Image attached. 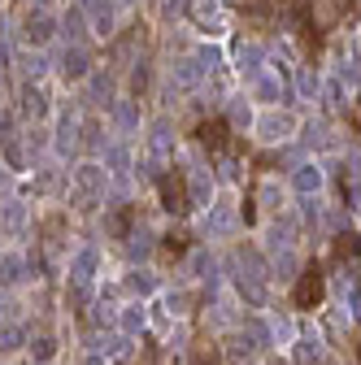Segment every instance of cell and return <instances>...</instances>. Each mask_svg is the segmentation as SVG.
<instances>
[{"instance_id": "5bb4252c", "label": "cell", "mask_w": 361, "mask_h": 365, "mask_svg": "<svg viewBox=\"0 0 361 365\" xmlns=\"http://www.w3.org/2000/svg\"><path fill=\"white\" fill-rule=\"evenodd\" d=\"M192 365H222V352L213 344H196L192 348Z\"/></svg>"}, {"instance_id": "3957f363", "label": "cell", "mask_w": 361, "mask_h": 365, "mask_svg": "<svg viewBox=\"0 0 361 365\" xmlns=\"http://www.w3.org/2000/svg\"><path fill=\"white\" fill-rule=\"evenodd\" d=\"M157 192H161V209L166 213H188L192 209V200H188V174L183 170H166V174H157Z\"/></svg>"}, {"instance_id": "8992f818", "label": "cell", "mask_w": 361, "mask_h": 365, "mask_svg": "<svg viewBox=\"0 0 361 365\" xmlns=\"http://www.w3.org/2000/svg\"><path fill=\"white\" fill-rule=\"evenodd\" d=\"M253 130H261V140H270V144H283V140H292L296 118H292V113H279V109H270V113H261V118L253 122Z\"/></svg>"}, {"instance_id": "e0dca14e", "label": "cell", "mask_w": 361, "mask_h": 365, "mask_svg": "<svg viewBox=\"0 0 361 365\" xmlns=\"http://www.w3.org/2000/svg\"><path fill=\"white\" fill-rule=\"evenodd\" d=\"M140 327H144V313L131 309V313H126V331H140Z\"/></svg>"}, {"instance_id": "ba28073f", "label": "cell", "mask_w": 361, "mask_h": 365, "mask_svg": "<svg viewBox=\"0 0 361 365\" xmlns=\"http://www.w3.org/2000/svg\"><path fill=\"white\" fill-rule=\"evenodd\" d=\"M318 187H322V165L318 161H300L292 170V192H300L305 200H313V196H318Z\"/></svg>"}, {"instance_id": "8fae6325", "label": "cell", "mask_w": 361, "mask_h": 365, "mask_svg": "<svg viewBox=\"0 0 361 365\" xmlns=\"http://www.w3.org/2000/svg\"><path fill=\"white\" fill-rule=\"evenodd\" d=\"M261 61H265V48H261V43H244V48H240V70H244L248 78L261 74Z\"/></svg>"}, {"instance_id": "2e32d148", "label": "cell", "mask_w": 361, "mask_h": 365, "mask_svg": "<svg viewBox=\"0 0 361 365\" xmlns=\"http://www.w3.org/2000/svg\"><path fill=\"white\" fill-rule=\"evenodd\" d=\"M318 356V339H300V361H313Z\"/></svg>"}, {"instance_id": "6da1fadb", "label": "cell", "mask_w": 361, "mask_h": 365, "mask_svg": "<svg viewBox=\"0 0 361 365\" xmlns=\"http://www.w3.org/2000/svg\"><path fill=\"white\" fill-rule=\"evenodd\" d=\"M70 192L83 205H101L105 192H109V170H105V161L83 157L78 165H70Z\"/></svg>"}, {"instance_id": "ac0fdd59", "label": "cell", "mask_w": 361, "mask_h": 365, "mask_svg": "<svg viewBox=\"0 0 361 365\" xmlns=\"http://www.w3.org/2000/svg\"><path fill=\"white\" fill-rule=\"evenodd\" d=\"M113 5H118V9H135V5H140V0H113Z\"/></svg>"}, {"instance_id": "52a82bcc", "label": "cell", "mask_w": 361, "mask_h": 365, "mask_svg": "<svg viewBox=\"0 0 361 365\" xmlns=\"http://www.w3.org/2000/svg\"><path fill=\"white\" fill-rule=\"evenodd\" d=\"M200 83H205V70H200L196 57H183V61L170 66V87H174V91H196Z\"/></svg>"}, {"instance_id": "277c9868", "label": "cell", "mask_w": 361, "mask_h": 365, "mask_svg": "<svg viewBox=\"0 0 361 365\" xmlns=\"http://www.w3.org/2000/svg\"><path fill=\"white\" fill-rule=\"evenodd\" d=\"M322 296H327V274H322L318 265H305L300 279H296V292H292L296 309H318Z\"/></svg>"}, {"instance_id": "30bf717a", "label": "cell", "mask_w": 361, "mask_h": 365, "mask_svg": "<svg viewBox=\"0 0 361 365\" xmlns=\"http://www.w3.org/2000/svg\"><path fill=\"white\" fill-rule=\"evenodd\" d=\"M231 226H235V213H231V209L209 205V213H205V231H209V235H227Z\"/></svg>"}, {"instance_id": "7a4b0ae2", "label": "cell", "mask_w": 361, "mask_h": 365, "mask_svg": "<svg viewBox=\"0 0 361 365\" xmlns=\"http://www.w3.org/2000/svg\"><path fill=\"white\" fill-rule=\"evenodd\" d=\"M92 48L87 43H66V48L53 57V78L66 83V87H83L87 78H92Z\"/></svg>"}, {"instance_id": "d6986e66", "label": "cell", "mask_w": 361, "mask_h": 365, "mask_svg": "<svg viewBox=\"0 0 361 365\" xmlns=\"http://www.w3.org/2000/svg\"><path fill=\"white\" fill-rule=\"evenodd\" d=\"M357 356H361V339H357Z\"/></svg>"}, {"instance_id": "7c38bea8", "label": "cell", "mask_w": 361, "mask_h": 365, "mask_svg": "<svg viewBox=\"0 0 361 365\" xmlns=\"http://www.w3.org/2000/svg\"><path fill=\"white\" fill-rule=\"evenodd\" d=\"M361 257V235L357 231H340L335 235V261H352Z\"/></svg>"}, {"instance_id": "5b68a950", "label": "cell", "mask_w": 361, "mask_h": 365, "mask_svg": "<svg viewBox=\"0 0 361 365\" xmlns=\"http://www.w3.org/2000/svg\"><path fill=\"white\" fill-rule=\"evenodd\" d=\"M196 144L209 148L213 157L227 153L231 148V126H227V118H205V122H196Z\"/></svg>"}, {"instance_id": "4fadbf2b", "label": "cell", "mask_w": 361, "mask_h": 365, "mask_svg": "<svg viewBox=\"0 0 361 365\" xmlns=\"http://www.w3.org/2000/svg\"><path fill=\"white\" fill-rule=\"evenodd\" d=\"M253 122H257V118H253V109H248V101L240 96V101L231 105V122H227V126H235V130H248Z\"/></svg>"}, {"instance_id": "9a60e30c", "label": "cell", "mask_w": 361, "mask_h": 365, "mask_svg": "<svg viewBox=\"0 0 361 365\" xmlns=\"http://www.w3.org/2000/svg\"><path fill=\"white\" fill-rule=\"evenodd\" d=\"M161 248H166V252H174V257H178V252H183V248H188V244H183V235H166V244H161Z\"/></svg>"}, {"instance_id": "9c48e42d", "label": "cell", "mask_w": 361, "mask_h": 365, "mask_svg": "<svg viewBox=\"0 0 361 365\" xmlns=\"http://www.w3.org/2000/svg\"><path fill=\"white\" fill-rule=\"evenodd\" d=\"M188 200L209 209V200H213V174L209 170H192L188 174Z\"/></svg>"}]
</instances>
